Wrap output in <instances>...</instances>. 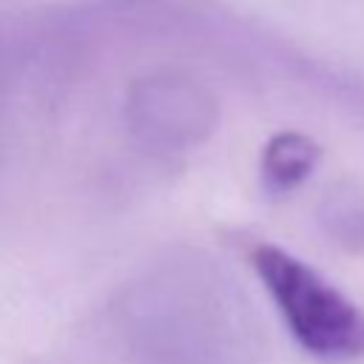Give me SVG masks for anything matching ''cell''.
Returning <instances> with one entry per match:
<instances>
[{
	"mask_svg": "<svg viewBox=\"0 0 364 364\" xmlns=\"http://www.w3.org/2000/svg\"><path fill=\"white\" fill-rule=\"evenodd\" d=\"M250 264L304 353L327 364L364 358V310L358 304L276 245L253 247Z\"/></svg>",
	"mask_w": 364,
	"mask_h": 364,
	"instance_id": "cell-1",
	"label": "cell"
},
{
	"mask_svg": "<svg viewBox=\"0 0 364 364\" xmlns=\"http://www.w3.org/2000/svg\"><path fill=\"white\" fill-rule=\"evenodd\" d=\"M318 154H321L318 145L304 134H296V131L276 134L262 151V162H259L262 188L273 196L296 191L313 173Z\"/></svg>",
	"mask_w": 364,
	"mask_h": 364,
	"instance_id": "cell-2",
	"label": "cell"
},
{
	"mask_svg": "<svg viewBox=\"0 0 364 364\" xmlns=\"http://www.w3.org/2000/svg\"><path fill=\"white\" fill-rule=\"evenodd\" d=\"M318 216L333 242L347 250H364V191L358 185L341 182L327 191Z\"/></svg>",
	"mask_w": 364,
	"mask_h": 364,
	"instance_id": "cell-3",
	"label": "cell"
}]
</instances>
